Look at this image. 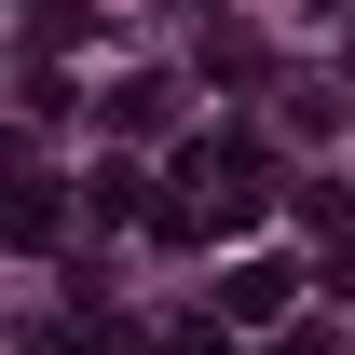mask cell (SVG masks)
Masks as SVG:
<instances>
[{
    "label": "cell",
    "mask_w": 355,
    "mask_h": 355,
    "mask_svg": "<svg viewBox=\"0 0 355 355\" xmlns=\"http://www.w3.org/2000/svg\"><path fill=\"white\" fill-rule=\"evenodd\" d=\"M287 287H301L287 260H246V273L219 287V314H232V328H273V314H287Z\"/></svg>",
    "instance_id": "obj_1"
},
{
    "label": "cell",
    "mask_w": 355,
    "mask_h": 355,
    "mask_svg": "<svg viewBox=\"0 0 355 355\" xmlns=\"http://www.w3.org/2000/svg\"><path fill=\"white\" fill-rule=\"evenodd\" d=\"M150 123H178V83H123L110 96V137H150Z\"/></svg>",
    "instance_id": "obj_2"
}]
</instances>
